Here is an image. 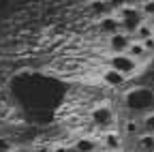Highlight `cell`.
Listing matches in <instances>:
<instances>
[{
    "label": "cell",
    "mask_w": 154,
    "mask_h": 152,
    "mask_svg": "<svg viewBox=\"0 0 154 152\" xmlns=\"http://www.w3.org/2000/svg\"><path fill=\"white\" fill-rule=\"evenodd\" d=\"M107 67H111L113 71H118L120 75H124V77H133L135 73H139L141 64L139 62H135L133 58H128L126 54H111L109 58H107Z\"/></svg>",
    "instance_id": "6da1fadb"
},
{
    "label": "cell",
    "mask_w": 154,
    "mask_h": 152,
    "mask_svg": "<svg viewBox=\"0 0 154 152\" xmlns=\"http://www.w3.org/2000/svg\"><path fill=\"white\" fill-rule=\"evenodd\" d=\"M126 105H128L131 109H148V111H152L154 94H152L148 88L131 90V92H126Z\"/></svg>",
    "instance_id": "7a4b0ae2"
},
{
    "label": "cell",
    "mask_w": 154,
    "mask_h": 152,
    "mask_svg": "<svg viewBox=\"0 0 154 152\" xmlns=\"http://www.w3.org/2000/svg\"><path fill=\"white\" fill-rule=\"evenodd\" d=\"M90 120L94 126H101V129H109L113 122H116V113L109 105H96L90 109Z\"/></svg>",
    "instance_id": "3957f363"
},
{
    "label": "cell",
    "mask_w": 154,
    "mask_h": 152,
    "mask_svg": "<svg viewBox=\"0 0 154 152\" xmlns=\"http://www.w3.org/2000/svg\"><path fill=\"white\" fill-rule=\"evenodd\" d=\"M101 146L103 152H122V135L118 131H105L101 137Z\"/></svg>",
    "instance_id": "277c9868"
},
{
    "label": "cell",
    "mask_w": 154,
    "mask_h": 152,
    "mask_svg": "<svg viewBox=\"0 0 154 152\" xmlns=\"http://www.w3.org/2000/svg\"><path fill=\"white\" fill-rule=\"evenodd\" d=\"M131 43H133V39L126 36L124 32H118V34L107 36V47H109L111 54H126V49H128Z\"/></svg>",
    "instance_id": "5b68a950"
},
{
    "label": "cell",
    "mask_w": 154,
    "mask_h": 152,
    "mask_svg": "<svg viewBox=\"0 0 154 152\" xmlns=\"http://www.w3.org/2000/svg\"><path fill=\"white\" fill-rule=\"evenodd\" d=\"M101 82H103L105 86H109V88H120V86L126 84V77H124V75H120L118 71H113L111 67H105V69L101 71Z\"/></svg>",
    "instance_id": "8992f818"
},
{
    "label": "cell",
    "mask_w": 154,
    "mask_h": 152,
    "mask_svg": "<svg viewBox=\"0 0 154 152\" xmlns=\"http://www.w3.org/2000/svg\"><path fill=\"white\" fill-rule=\"evenodd\" d=\"M99 30H101L103 34H107V36L118 34V32H120V20H118L113 13L101 15V20H99Z\"/></svg>",
    "instance_id": "52a82bcc"
},
{
    "label": "cell",
    "mask_w": 154,
    "mask_h": 152,
    "mask_svg": "<svg viewBox=\"0 0 154 152\" xmlns=\"http://www.w3.org/2000/svg\"><path fill=\"white\" fill-rule=\"evenodd\" d=\"M126 56H128V58H133L135 62H139V64H141V62L148 60V56H150V54L146 51V47H143L141 43L133 41V43L128 45V49H126Z\"/></svg>",
    "instance_id": "ba28073f"
},
{
    "label": "cell",
    "mask_w": 154,
    "mask_h": 152,
    "mask_svg": "<svg viewBox=\"0 0 154 152\" xmlns=\"http://www.w3.org/2000/svg\"><path fill=\"white\" fill-rule=\"evenodd\" d=\"M148 39H154V28H152V24H150L148 20H143V22L139 24L137 32L133 34V41L143 43V41H148Z\"/></svg>",
    "instance_id": "9c48e42d"
},
{
    "label": "cell",
    "mask_w": 154,
    "mask_h": 152,
    "mask_svg": "<svg viewBox=\"0 0 154 152\" xmlns=\"http://www.w3.org/2000/svg\"><path fill=\"white\" fill-rule=\"evenodd\" d=\"M71 148H73V152H96L99 144L92 137H79V139H75V144Z\"/></svg>",
    "instance_id": "30bf717a"
},
{
    "label": "cell",
    "mask_w": 154,
    "mask_h": 152,
    "mask_svg": "<svg viewBox=\"0 0 154 152\" xmlns=\"http://www.w3.org/2000/svg\"><path fill=\"white\" fill-rule=\"evenodd\" d=\"M137 152H154V135H150V133H139Z\"/></svg>",
    "instance_id": "8fae6325"
},
{
    "label": "cell",
    "mask_w": 154,
    "mask_h": 152,
    "mask_svg": "<svg viewBox=\"0 0 154 152\" xmlns=\"http://www.w3.org/2000/svg\"><path fill=\"white\" fill-rule=\"evenodd\" d=\"M139 126L143 129V133H150V135H154V111H146L141 120H139Z\"/></svg>",
    "instance_id": "7c38bea8"
},
{
    "label": "cell",
    "mask_w": 154,
    "mask_h": 152,
    "mask_svg": "<svg viewBox=\"0 0 154 152\" xmlns=\"http://www.w3.org/2000/svg\"><path fill=\"white\" fill-rule=\"evenodd\" d=\"M139 11L143 15V20H152L154 17V0H143V2H139Z\"/></svg>",
    "instance_id": "4fadbf2b"
},
{
    "label": "cell",
    "mask_w": 154,
    "mask_h": 152,
    "mask_svg": "<svg viewBox=\"0 0 154 152\" xmlns=\"http://www.w3.org/2000/svg\"><path fill=\"white\" fill-rule=\"evenodd\" d=\"M139 122L137 120H126L124 122V129H122V133H124V135H137V133H139Z\"/></svg>",
    "instance_id": "5bb4252c"
},
{
    "label": "cell",
    "mask_w": 154,
    "mask_h": 152,
    "mask_svg": "<svg viewBox=\"0 0 154 152\" xmlns=\"http://www.w3.org/2000/svg\"><path fill=\"white\" fill-rule=\"evenodd\" d=\"M0 152H13V144L7 137H0Z\"/></svg>",
    "instance_id": "9a60e30c"
},
{
    "label": "cell",
    "mask_w": 154,
    "mask_h": 152,
    "mask_svg": "<svg viewBox=\"0 0 154 152\" xmlns=\"http://www.w3.org/2000/svg\"><path fill=\"white\" fill-rule=\"evenodd\" d=\"M51 152H73V148H71V146H66V144H58V146H54V148H51Z\"/></svg>",
    "instance_id": "2e32d148"
},
{
    "label": "cell",
    "mask_w": 154,
    "mask_h": 152,
    "mask_svg": "<svg viewBox=\"0 0 154 152\" xmlns=\"http://www.w3.org/2000/svg\"><path fill=\"white\" fill-rule=\"evenodd\" d=\"M141 45L146 47V51H148V54H154V39H148V41H143Z\"/></svg>",
    "instance_id": "e0dca14e"
},
{
    "label": "cell",
    "mask_w": 154,
    "mask_h": 152,
    "mask_svg": "<svg viewBox=\"0 0 154 152\" xmlns=\"http://www.w3.org/2000/svg\"><path fill=\"white\" fill-rule=\"evenodd\" d=\"M148 22H150V24H152V28H154V17H152V20H148Z\"/></svg>",
    "instance_id": "ac0fdd59"
},
{
    "label": "cell",
    "mask_w": 154,
    "mask_h": 152,
    "mask_svg": "<svg viewBox=\"0 0 154 152\" xmlns=\"http://www.w3.org/2000/svg\"><path fill=\"white\" fill-rule=\"evenodd\" d=\"M152 111H154V105H152Z\"/></svg>",
    "instance_id": "d6986e66"
}]
</instances>
